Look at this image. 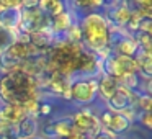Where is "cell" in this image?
Returning <instances> with one entry per match:
<instances>
[{
	"label": "cell",
	"instance_id": "obj_8",
	"mask_svg": "<svg viewBox=\"0 0 152 139\" xmlns=\"http://www.w3.org/2000/svg\"><path fill=\"white\" fill-rule=\"evenodd\" d=\"M38 131H39V123H38V118H34V116H26L15 126V134L18 139L34 138V136H38Z\"/></svg>",
	"mask_w": 152,
	"mask_h": 139
},
{
	"label": "cell",
	"instance_id": "obj_19",
	"mask_svg": "<svg viewBox=\"0 0 152 139\" xmlns=\"http://www.w3.org/2000/svg\"><path fill=\"white\" fill-rule=\"evenodd\" d=\"M53 111V105L48 102H39V108H38V115L36 116H49Z\"/></svg>",
	"mask_w": 152,
	"mask_h": 139
},
{
	"label": "cell",
	"instance_id": "obj_15",
	"mask_svg": "<svg viewBox=\"0 0 152 139\" xmlns=\"http://www.w3.org/2000/svg\"><path fill=\"white\" fill-rule=\"evenodd\" d=\"M116 56V54H115ZM118 64L121 67V72L124 77L128 75H136L137 74V64H136L134 57H128V56H116Z\"/></svg>",
	"mask_w": 152,
	"mask_h": 139
},
{
	"label": "cell",
	"instance_id": "obj_10",
	"mask_svg": "<svg viewBox=\"0 0 152 139\" xmlns=\"http://www.w3.org/2000/svg\"><path fill=\"white\" fill-rule=\"evenodd\" d=\"M134 61L137 64V74L142 80H151L152 77V53H144L137 49L134 54Z\"/></svg>",
	"mask_w": 152,
	"mask_h": 139
},
{
	"label": "cell",
	"instance_id": "obj_2",
	"mask_svg": "<svg viewBox=\"0 0 152 139\" xmlns=\"http://www.w3.org/2000/svg\"><path fill=\"white\" fill-rule=\"evenodd\" d=\"M82 36V46L87 51L96 54L103 48L110 46V23L100 12H90L82 15L77 21Z\"/></svg>",
	"mask_w": 152,
	"mask_h": 139
},
{
	"label": "cell",
	"instance_id": "obj_7",
	"mask_svg": "<svg viewBox=\"0 0 152 139\" xmlns=\"http://www.w3.org/2000/svg\"><path fill=\"white\" fill-rule=\"evenodd\" d=\"M131 124H132V121L126 118L123 113H113L111 111V116H110L108 123H106L102 129L116 138V136H121V134H124V132H128L129 128H131Z\"/></svg>",
	"mask_w": 152,
	"mask_h": 139
},
{
	"label": "cell",
	"instance_id": "obj_21",
	"mask_svg": "<svg viewBox=\"0 0 152 139\" xmlns=\"http://www.w3.org/2000/svg\"><path fill=\"white\" fill-rule=\"evenodd\" d=\"M31 139H44V138H41V136H34V138H31Z\"/></svg>",
	"mask_w": 152,
	"mask_h": 139
},
{
	"label": "cell",
	"instance_id": "obj_18",
	"mask_svg": "<svg viewBox=\"0 0 152 139\" xmlns=\"http://www.w3.org/2000/svg\"><path fill=\"white\" fill-rule=\"evenodd\" d=\"M141 124H144L145 129H151L152 128V115L151 111H136V118Z\"/></svg>",
	"mask_w": 152,
	"mask_h": 139
},
{
	"label": "cell",
	"instance_id": "obj_12",
	"mask_svg": "<svg viewBox=\"0 0 152 139\" xmlns=\"http://www.w3.org/2000/svg\"><path fill=\"white\" fill-rule=\"evenodd\" d=\"M38 7L48 17H56V15H61L67 10V4L64 2H59V0H43V2H38Z\"/></svg>",
	"mask_w": 152,
	"mask_h": 139
},
{
	"label": "cell",
	"instance_id": "obj_11",
	"mask_svg": "<svg viewBox=\"0 0 152 139\" xmlns=\"http://www.w3.org/2000/svg\"><path fill=\"white\" fill-rule=\"evenodd\" d=\"M21 7L18 8H10V10H2L0 12V26L5 28L8 31H13L17 33V28H18V21H20V10Z\"/></svg>",
	"mask_w": 152,
	"mask_h": 139
},
{
	"label": "cell",
	"instance_id": "obj_4",
	"mask_svg": "<svg viewBox=\"0 0 152 139\" xmlns=\"http://www.w3.org/2000/svg\"><path fill=\"white\" fill-rule=\"evenodd\" d=\"M70 121H72V126L75 131L82 132V134L88 136V138H92L93 134L102 131V126H100V121L96 118V115H93L88 110H79V111H75L70 116Z\"/></svg>",
	"mask_w": 152,
	"mask_h": 139
},
{
	"label": "cell",
	"instance_id": "obj_13",
	"mask_svg": "<svg viewBox=\"0 0 152 139\" xmlns=\"http://www.w3.org/2000/svg\"><path fill=\"white\" fill-rule=\"evenodd\" d=\"M116 89H118V82H116L115 79L105 75V74H100V79H98V95L102 97L105 102L116 92Z\"/></svg>",
	"mask_w": 152,
	"mask_h": 139
},
{
	"label": "cell",
	"instance_id": "obj_6",
	"mask_svg": "<svg viewBox=\"0 0 152 139\" xmlns=\"http://www.w3.org/2000/svg\"><path fill=\"white\" fill-rule=\"evenodd\" d=\"M129 17H131V8H129V4H126V2H116V4L110 5L105 15L106 21L118 30H124Z\"/></svg>",
	"mask_w": 152,
	"mask_h": 139
},
{
	"label": "cell",
	"instance_id": "obj_3",
	"mask_svg": "<svg viewBox=\"0 0 152 139\" xmlns=\"http://www.w3.org/2000/svg\"><path fill=\"white\" fill-rule=\"evenodd\" d=\"M98 97V77H72L69 82V102L79 106L95 103Z\"/></svg>",
	"mask_w": 152,
	"mask_h": 139
},
{
	"label": "cell",
	"instance_id": "obj_17",
	"mask_svg": "<svg viewBox=\"0 0 152 139\" xmlns=\"http://www.w3.org/2000/svg\"><path fill=\"white\" fill-rule=\"evenodd\" d=\"M15 41V33L13 31H8L5 28L0 26V54L4 53L5 49H8L12 43Z\"/></svg>",
	"mask_w": 152,
	"mask_h": 139
},
{
	"label": "cell",
	"instance_id": "obj_5",
	"mask_svg": "<svg viewBox=\"0 0 152 139\" xmlns=\"http://www.w3.org/2000/svg\"><path fill=\"white\" fill-rule=\"evenodd\" d=\"M134 100H136V93L131 92L126 85L118 83L116 92L106 100V108L113 113H123L128 108L134 106Z\"/></svg>",
	"mask_w": 152,
	"mask_h": 139
},
{
	"label": "cell",
	"instance_id": "obj_20",
	"mask_svg": "<svg viewBox=\"0 0 152 139\" xmlns=\"http://www.w3.org/2000/svg\"><path fill=\"white\" fill-rule=\"evenodd\" d=\"M18 7H21V2H15V0H0V12L10 10V8H18Z\"/></svg>",
	"mask_w": 152,
	"mask_h": 139
},
{
	"label": "cell",
	"instance_id": "obj_9",
	"mask_svg": "<svg viewBox=\"0 0 152 139\" xmlns=\"http://www.w3.org/2000/svg\"><path fill=\"white\" fill-rule=\"evenodd\" d=\"M26 116L28 115L21 105H2L0 106V119L8 121L12 126H17Z\"/></svg>",
	"mask_w": 152,
	"mask_h": 139
},
{
	"label": "cell",
	"instance_id": "obj_16",
	"mask_svg": "<svg viewBox=\"0 0 152 139\" xmlns=\"http://www.w3.org/2000/svg\"><path fill=\"white\" fill-rule=\"evenodd\" d=\"M134 108L137 110V111H151V108H152L151 95H147V93H136Z\"/></svg>",
	"mask_w": 152,
	"mask_h": 139
},
{
	"label": "cell",
	"instance_id": "obj_14",
	"mask_svg": "<svg viewBox=\"0 0 152 139\" xmlns=\"http://www.w3.org/2000/svg\"><path fill=\"white\" fill-rule=\"evenodd\" d=\"M53 126H54V136H56V139H67L69 134L74 131V126H72L70 118L53 119Z\"/></svg>",
	"mask_w": 152,
	"mask_h": 139
},
{
	"label": "cell",
	"instance_id": "obj_1",
	"mask_svg": "<svg viewBox=\"0 0 152 139\" xmlns=\"http://www.w3.org/2000/svg\"><path fill=\"white\" fill-rule=\"evenodd\" d=\"M0 100L4 105H21L28 100H39V80L20 69L0 74Z\"/></svg>",
	"mask_w": 152,
	"mask_h": 139
}]
</instances>
